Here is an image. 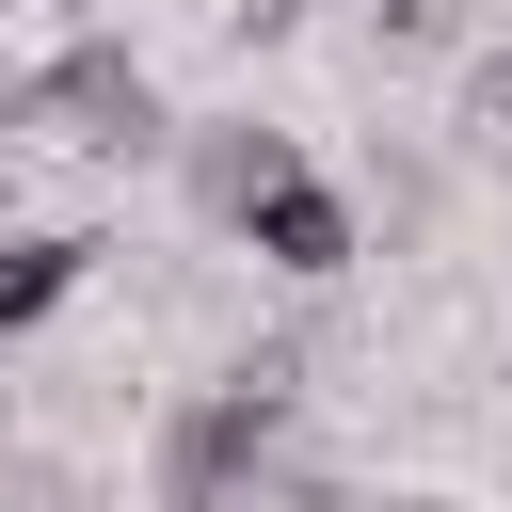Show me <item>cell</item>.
I'll use <instances>...</instances> for the list:
<instances>
[{
	"mask_svg": "<svg viewBox=\"0 0 512 512\" xmlns=\"http://www.w3.org/2000/svg\"><path fill=\"white\" fill-rule=\"evenodd\" d=\"M240 240H256V272H288V288H336V272L368 256V240H352V192H320V176H288Z\"/></svg>",
	"mask_w": 512,
	"mask_h": 512,
	"instance_id": "obj_3",
	"label": "cell"
},
{
	"mask_svg": "<svg viewBox=\"0 0 512 512\" xmlns=\"http://www.w3.org/2000/svg\"><path fill=\"white\" fill-rule=\"evenodd\" d=\"M368 16H384V32H448L464 0H368Z\"/></svg>",
	"mask_w": 512,
	"mask_h": 512,
	"instance_id": "obj_7",
	"label": "cell"
},
{
	"mask_svg": "<svg viewBox=\"0 0 512 512\" xmlns=\"http://www.w3.org/2000/svg\"><path fill=\"white\" fill-rule=\"evenodd\" d=\"M464 144H480V160H512V48H480V64H464Z\"/></svg>",
	"mask_w": 512,
	"mask_h": 512,
	"instance_id": "obj_6",
	"label": "cell"
},
{
	"mask_svg": "<svg viewBox=\"0 0 512 512\" xmlns=\"http://www.w3.org/2000/svg\"><path fill=\"white\" fill-rule=\"evenodd\" d=\"M272 464H288V352H240V368L160 432V496H176V512H240V496H272Z\"/></svg>",
	"mask_w": 512,
	"mask_h": 512,
	"instance_id": "obj_1",
	"label": "cell"
},
{
	"mask_svg": "<svg viewBox=\"0 0 512 512\" xmlns=\"http://www.w3.org/2000/svg\"><path fill=\"white\" fill-rule=\"evenodd\" d=\"M0 128L16 144H160V96H144L128 48H64V64L0 80Z\"/></svg>",
	"mask_w": 512,
	"mask_h": 512,
	"instance_id": "obj_2",
	"label": "cell"
},
{
	"mask_svg": "<svg viewBox=\"0 0 512 512\" xmlns=\"http://www.w3.org/2000/svg\"><path fill=\"white\" fill-rule=\"evenodd\" d=\"M80 272H96V240H0V336H32Z\"/></svg>",
	"mask_w": 512,
	"mask_h": 512,
	"instance_id": "obj_5",
	"label": "cell"
},
{
	"mask_svg": "<svg viewBox=\"0 0 512 512\" xmlns=\"http://www.w3.org/2000/svg\"><path fill=\"white\" fill-rule=\"evenodd\" d=\"M400 512H432V496H400Z\"/></svg>",
	"mask_w": 512,
	"mask_h": 512,
	"instance_id": "obj_8",
	"label": "cell"
},
{
	"mask_svg": "<svg viewBox=\"0 0 512 512\" xmlns=\"http://www.w3.org/2000/svg\"><path fill=\"white\" fill-rule=\"evenodd\" d=\"M288 176H304V160H288V128H208V144H192V192H208L224 224H256Z\"/></svg>",
	"mask_w": 512,
	"mask_h": 512,
	"instance_id": "obj_4",
	"label": "cell"
},
{
	"mask_svg": "<svg viewBox=\"0 0 512 512\" xmlns=\"http://www.w3.org/2000/svg\"><path fill=\"white\" fill-rule=\"evenodd\" d=\"M0 512H16V496H0Z\"/></svg>",
	"mask_w": 512,
	"mask_h": 512,
	"instance_id": "obj_9",
	"label": "cell"
},
{
	"mask_svg": "<svg viewBox=\"0 0 512 512\" xmlns=\"http://www.w3.org/2000/svg\"><path fill=\"white\" fill-rule=\"evenodd\" d=\"M64 16H80V0H64Z\"/></svg>",
	"mask_w": 512,
	"mask_h": 512,
	"instance_id": "obj_10",
	"label": "cell"
}]
</instances>
